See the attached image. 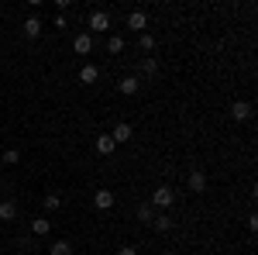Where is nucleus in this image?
<instances>
[{"instance_id": "12", "label": "nucleus", "mask_w": 258, "mask_h": 255, "mask_svg": "<svg viewBox=\"0 0 258 255\" xmlns=\"http://www.w3.org/2000/svg\"><path fill=\"white\" fill-rule=\"evenodd\" d=\"M152 224H155V231H162V235L176 228V221H172V217H169V214H159V217H152Z\"/></svg>"}, {"instance_id": "21", "label": "nucleus", "mask_w": 258, "mask_h": 255, "mask_svg": "<svg viewBox=\"0 0 258 255\" xmlns=\"http://www.w3.org/2000/svg\"><path fill=\"white\" fill-rule=\"evenodd\" d=\"M141 52H152V48H155V38H152V35H148V31H145V35H141Z\"/></svg>"}, {"instance_id": "22", "label": "nucleus", "mask_w": 258, "mask_h": 255, "mask_svg": "<svg viewBox=\"0 0 258 255\" xmlns=\"http://www.w3.org/2000/svg\"><path fill=\"white\" fill-rule=\"evenodd\" d=\"M18 159H21V152H18V148H7V152H4V162H7V166H14Z\"/></svg>"}, {"instance_id": "3", "label": "nucleus", "mask_w": 258, "mask_h": 255, "mask_svg": "<svg viewBox=\"0 0 258 255\" xmlns=\"http://www.w3.org/2000/svg\"><path fill=\"white\" fill-rule=\"evenodd\" d=\"M110 28V14L107 11H93L90 14V31H107Z\"/></svg>"}, {"instance_id": "5", "label": "nucleus", "mask_w": 258, "mask_h": 255, "mask_svg": "<svg viewBox=\"0 0 258 255\" xmlns=\"http://www.w3.org/2000/svg\"><path fill=\"white\" fill-rule=\"evenodd\" d=\"M131 135H135V128H131L127 121H120L117 128L110 131V138H114V145H124V141H131Z\"/></svg>"}, {"instance_id": "2", "label": "nucleus", "mask_w": 258, "mask_h": 255, "mask_svg": "<svg viewBox=\"0 0 258 255\" xmlns=\"http://www.w3.org/2000/svg\"><path fill=\"white\" fill-rule=\"evenodd\" d=\"M186 190H189V193H203V190H207V173H203V169H193L189 179H186Z\"/></svg>"}, {"instance_id": "23", "label": "nucleus", "mask_w": 258, "mask_h": 255, "mask_svg": "<svg viewBox=\"0 0 258 255\" xmlns=\"http://www.w3.org/2000/svg\"><path fill=\"white\" fill-rule=\"evenodd\" d=\"M117 255H138V248H131V245H124V248H120Z\"/></svg>"}, {"instance_id": "1", "label": "nucleus", "mask_w": 258, "mask_h": 255, "mask_svg": "<svg viewBox=\"0 0 258 255\" xmlns=\"http://www.w3.org/2000/svg\"><path fill=\"white\" fill-rule=\"evenodd\" d=\"M172 203H176V190H172V186H159V190L152 193V207H162V211H165V207H172Z\"/></svg>"}, {"instance_id": "11", "label": "nucleus", "mask_w": 258, "mask_h": 255, "mask_svg": "<svg viewBox=\"0 0 258 255\" xmlns=\"http://www.w3.org/2000/svg\"><path fill=\"white\" fill-rule=\"evenodd\" d=\"M18 217V203L14 200H0V221H14Z\"/></svg>"}, {"instance_id": "4", "label": "nucleus", "mask_w": 258, "mask_h": 255, "mask_svg": "<svg viewBox=\"0 0 258 255\" xmlns=\"http://www.w3.org/2000/svg\"><path fill=\"white\" fill-rule=\"evenodd\" d=\"M127 28L145 35V28H148V14H145V11H131V14H127Z\"/></svg>"}, {"instance_id": "17", "label": "nucleus", "mask_w": 258, "mask_h": 255, "mask_svg": "<svg viewBox=\"0 0 258 255\" xmlns=\"http://www.w3.org/2000/svg\"><path fill=\"white\" fill-rule=\"evenodd\" d=\"M48 255H73V245H69L66 238H59V241H55V245L48 248Z\"/></svg>"}, {"instance_id": "19", "label": "nucleus", "mask_w": 258, "mask_h": 255, "mask_svg": "<svg viewBox=\"0 0 258 255\" xmlns=\"http://www.w3.org/2000/svg\"><path fill=\"white\" fill-rule=\"evenodd\" d=\"M120 48H124V38H120V35H110V38H107V52H110V56H117Z\"/></svg>"}, {"instance_id": "7", "label": "nucleus", "mask_w": 258, "mask_h": 255, "mask_svg": "<svg viewBox=\"0 0 258 255\" xmlns=\"http://www.w3.org/2000/svg\"><path fill=\"white\" fill-rule=\"evenodd\" d=\"M138 86H141V79H138V76H124V79L117 83V90L124 93V97H135V93H138Z\"/></svg>"}, {"instance_id": "10", "label": "nucleus", "mask_w": 258, "mask_h": 255, "mask_svg": "<svg viewBox=\"0 0 258 255\" xmlns=\"http://www.w3.org/2000/svg\"><path fill=\"white\" fill-rule=\"evenodd\" d=\"M73 48H76L80 56H90V48H93V38H90V35H76V38H73Z\"/></svg>"}, {"instance_id": "18", "label": "nucleus", "mask_w": 258, "mask_h": 255, "mask_svg": "<svg viewBox=\"0 0 258 255\" xmlns=\"http://www.w3.org/2000/svg\"><path fill=\"white\" fill-rule=\"evenodd\" d=\"M152 217H155L152 203H141V207H138V221H141V224H152Z\"/></svg>"}, {"instance_id": "20", "label": "nucleus", "mask_w": 258, "mask_h": 255, "mask_svg": "<svg viewBox=\"0 0 258 255\" xmlns=\"http://www.w3.org/2000/svg\"><path fill=\"white\" fill-rule=\"evenodd\" d=\"M59 207H62L59 193H45V211H59Z\"/></svg>"}, {"instance_id": "13", "label": "nucleus", "mask_w": 258, "mask_h": 255, "mask_svg": "<svg viewBox=\"0 0 258 255\" xmlns=\"http://www.w3.org/2000/svg\"><path fill=\"white\" fill-rule=\"evenodd\" d=\"M41 28H45V24H41V18H28V21H24V35H28V38H38Z\"/></svg>"}, {"instance_id": "16", "label": "nucleus", "mask_w": 258, "mask_h": 255, "mask_svg": "<svg viewBox=\"0 0 258 255\" xmlns=\"http://www.w3.org/2000/svg\"><path fill=\"white\" fill-rule=\"evenodd\" d=\"M80 79H83V83H97V79H100V69H97V66H83V69H80Z\"/></svg>"}, {"instance_id": "9", "label": "nucleus", "mask_w": 258, "mask_h": 255, "mask_svg": "<svg viewBox=\"0 0 258 255\" xmlns=\"http://www.w3.org/2000/svg\"><path fill=\"white\" fill-rule=\"evenodd\" d=\"M231 118H234V121H244V118H251V104H248V100H238V104L231 107Z\"/></svg>"}, {"instance_id": "14", "label": "nucleus", "mask_w": 258, "mask_h": 255, "mask_svg": "<svg viewBox=\"0 0 258 255\" xmlns=\"http://www.w3.org/2000/svg\"><path fill=\"white\" fill-rule=\"evenodd\" d=\"M141 73H145V76H155V73H159V59H155V56H145V59H141Z\"/></svg>"}, {"instance_id": "6", "label": "nucleus", "mask_w": 258, "mask_h": 255, "mask_svg": "<svg viewBox=\"0 0 258 255\" xmlns=\"http://www.w3.org/2000/svg\"><path fill=\"white\" fill-rule=\"evenodd\" d=\"M93 207H97V211H110V207H114V193H110V190H97V193H93Z\"/></svg>"}, {"instance_id": "15", "label": "nucleus", "mask_w": 258, "mask_h": 255, "mask_svg": "<svg viewBox=\"0 0 258 255\" xmlns=\"http://www.w3.org/2000/svg\"><path fill=\"white\" fill-rule=\"evenodd\" d=\"M48 231H52V221H45V217L31 221V235H48Z\"/></svg>"}, {"instance_id": "8", "label": "nucleus", "mask_w": 258, "mask_h": 255, "mask_svg": "<svg viewBox=\"0 0 258 255\" xmlns=\"http://www.w3.org/2000/svg\"><path fill=\"white\" fill-rule=\"evenodd\" d=\"M114 148H117V145H114V138H110V135H100L97 138V156H114Z\"/></svg>"}]
</instances>
